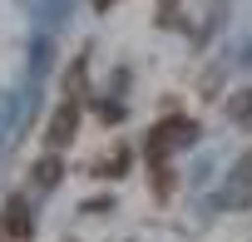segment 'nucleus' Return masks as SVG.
Segmentation results:
<instances>
[{
  "mask_svg": "<svg viewBox=\"0 0 252 242\" xmlns=\"http://www.w3.org/2000/svg\"><path fill=\"white\" fill-rule=\"evenodd\" d=\"M198 139V124L193 119H163V124H154L149 134V163H168L178 149H188Z\"/></svg>",
  "mask_w": 252,
  "mask_h": 242,
  "instance_id": "nucleus-1",
  "label": "nucleus"
},
{
  "mask_svg": "<svg viewBox=\"0 0 252 242\" xmlns=\"http://www.w3.org/2000/svg\"><path fill=\"white\" fill-rule=\"evenodd\" d=\"M74 134H79V99L69 94V99L55 109V119H50V129H45V144H50V149H64Z\"/></svg>",
  "mask_w": 252,
  "mask_h": 242,
  "instance_id": "nucleus-2",
  "label": "nucleus"
},
{
  "mask_svg": "<svg viewBox=\"0 0 252 242\" xmlns=\"http://www.w3.org/2000/svg\"><path fill=\"white\" fill-rule=\"evenodd\" d=\"M30 227H35V217H30V203H25V198H10V203H5V212H0V237L25 242V237H30Z\"/></svg>",
  "mask_w": 252,
  "mask_h": 242,
  "instance_id": "nucleus-3",
  "label": "nucleus"
},
{
  "mask_svg": "<svg viewBox=\"0 0 252 242\" xmlns=\"http://www.w3.org/2000/svg\"><path fill=\"white\" fill-rule=\"evenodd\" d=\"M64 178V163H60V153H45L40 163H35V188H55Z\"/></svg>",
  "mask_w": 252,
  "mask_h": 242,
  "instance_id": "nucleus-4",
  "label": "nucleus"
},
{
  "mask_svg": "<svg viewBox=\"0 0 252 242\" xmlns=\"http://www.w3.org/2000/svg\"><path fill=\"white\" fill-rule=\"evenodd\" d=\"M94 173H99V178H124V173H129V149H114L109 158H99Z\"/></svg>",
  "mask_w": 252,
  "mask_h": 242,
  "instance_id": "nucleus-5",
  "label": "nucleus"
},
{
  "mask_svg": "<svg viewBox=\"0 0 252 242\" xmlns=\"http://www.w3.org/2000/svg\"><path fill=\"white\" fill-rule=\"evenodd\" d=\"M227 114H232V124H242V129H252V89H242L232 104H227Z\"/></svg>",
  "mask_w": 252,
  "mask_h": 242,
  "instance_id": "nucleus-6",
  "label": "nucleus"
},
{
  "mask_svg": "<svg viewBox=\"0 0 252 242\" xmlns=\"http://www.w3.org/2000/svg\"><path fill=\"white\" fill-rule=\"evenodd\" d=\"M109 5H114V0H94V10H109Z\"/></svg>",
  "mask_w": 252,
  "mask_h": 242,
  "instance_id": "nucleus-7",
  "label": "nucleus"
}]
</instances>
